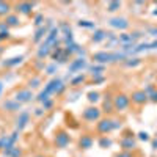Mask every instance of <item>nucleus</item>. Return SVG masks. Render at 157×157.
<instances>
[{
	"label": "nucleus",
	"mask_w": 157,
	"mask_h": 157,
	"mask_svg": "<svg viewBox=\"0 0 157 157\" xmlns=\"http://www.w3.org/2000/svg\"><path fill=\"white\" fill-rule=\"evenodd\" d=\"M126 58V54H120V52H116V54H110V52H98V54L93 55V60L94 63H112V61H120V60H124Z\"/></svg>",
	"instance_id": "1"
},
{
	"label": "nucleus",
	"mask_w": 157,
	"mask_h": 157,
	"mask_svg": "<svg viewBox=\"0 0 157 157\" xmlns=\"http://www.w3.org/2000/svg\"><path fill=\"white\" fill-rule=\"evenodd\" d=\"M120 126H121V123H118L115 120H110V118H104V120H99V123H98V132L105 135V134L112 132V130L118 129Z\"/></svg>",
	"instance_id": "2"
},
{
	"label": "nucleus",
	"mask_w": 157,
	"mask_h": 157,
	"mask_svg": "<svg viewBox=\"0 0 157 157\" xmlns=\"http://www.w3.org/2000/svg\"><path fill=\"white\" fill-rule=\"evenodd\" d=\"M129 104H130V96H127L124 93H120L113 98V105H115V110H118V112L126 110L129 107Z\"/></svg>",
	"instance_id": "3"
},
{
	"label": "nucleus",
	"mask_w": 157,
	"mask_h": 157,
	"mask_svg": "<svg viewBox=\"0 0 157 157\" xmlns=\"http://www.w3.org/2000/svg\"><path fill=\"white\" fill-rule=\"evenodd\" d=\"M55 145H57V148H66L68 145H69V141H71V137H69V134L68 132H64V130H60V132L55 135Z\"/></svg>",
	"instance_id": "4"
},
{
	"label": "nucleus",
	"mask_w": 157,
	"mask_h": 157,
	"mask_svg": "<svg viewBox=\"0 0 157 157\" xmlns=\"http://www.w3.org/2000/svg\"><path fill=\"white\" fill-rule=\"evenodd\" d=\"M83 120L86 121H99L101 120V110L96 107H88L83 110Z\"/></svg>",
	"instance_id": "5"
},
{
	"label": "nucleus",
	"mask_w": 157,
	"mask_h": 157,
	"mask_svg": "<svg viewBox=\"0 0 157 157\" xmlns=\"http://www.w3.org/2000/svg\"><path fill=\"white\" fill-rule=\"evenodd\" d=\"M130 101H132L135 105H143V104H146L149 101V98L143 90H137L132 93V96H130Z\"/></svg>",
	"instance_id": "6"
},
{
	"label": "nucleus",
	"mask_w": 157,
	"mask_h": 157,
	"mask_svg": "<svg viewBox=\"0 0 157 157\" xmlns=\"http://www.w3.org/2000/svg\"><path fill=\"white\" fill-rule=\"evenodd\" d=\"M32 98H33L32 91H30L29 88H25V90H19V91H17V93H16V98H14V101H17L19 104H25V102L32 101Z\"/></svg>",
	"instance_id": "7"
},
{
	"label": "nucleus",
	"mask_w": 157,
	"mask_h": 157,
	"mask_svg": "<svg viewBox=\"0 0 157 157\" xmlns=\"http://www.w3.org/2000/svg\"><path fill=\"white\" fill-rule=\"evenodd\" d=\"M109 24H110V27L118 29V30H126L129 27V22L124 17H113V19H110Z\"/></svg>",
	"instance_id": "8"
},
{
	"label": "nucleus",
	"mask_w": 157,
	"mask_h": 157,
	"mask_svg": "<svg viewBox=\"0 0 157 157\" xmlns=\"http://www.w3.org/2000/svg\"><path fill=\"white\" fill-rule=\"evenodd\" d=\"M61 85H63V83H61L60 78H54V80H50V82L46 85V88H44L43 91H46V93H47L49 96H50V94H55Z\"/></svg>",
	"instance_id": "9"
},
{
	"label": "nucleus",
	"mask_w": 157,
	"mask_h": 157,
	"mask_svg": "<svg viewBox=\"0 0 157 157\" xmlns=\"http://www.w3.org/2000/svg\"><path fill=\"white\" fill-rule=\"evenodd\" d=\"M121 148H123V151H132L137 148V141L134 140L132 135H126L121 140Z\"/></svg>",
	"instance_id": "10"
},
{
	"label": "nucleus",
	"mask_w": 157,
	"mask_h": 157,
	"mask_svg": "<svg viewBox=\"0 0 157 157\" xmlns=\"http://www.w3.org/2000/svg\"><path fill=\"white\" fill-rule=\"evenodd\" d=\"M29 120H30V115H29L27 112H22V113L19 115L17 121H16V130H17V132H19V130H22L25 126L29 124Z\"/></svg>",
	"instance_id": "11"
},
{
	"label": "nucleus",
	"mask_w": 157,
	"mask_h": 157,
	"mask_svg": "<svg viewBox=\"0 0 157 157\" xmlns=\"http://www.w3.org/2000/svg\"><path fill=\"white\" fill-rule=\"evenodd\" d=\"M93 137L91 135H82L80 140H78V146H80L82 149H90V148H93Z\"/></svg>",
	"instance_id": "12"
},
{
	"label": "nucleus",
	"mask_w": 157,
	"mask_h": 157,
	"mask_svg": "<svg viewBox=\"0 0 157 157\" xmlns=\"http://www.w3.org/2000/svg\"><path fill=\"white\" fill-rule=\"evenodd\" d=\"M85 60L83 58H77L74 60L71 64H69V72H77V71H80L82 68H85Z\"/></svg>",
	"instance_id": "13"
},
{
	"label": "nucleus",
	"mask_w": 157,
	"mask_h": 157,
	"mask_svg": "<svg viewBox=\"0 0 157 157\" xmlns=\"http://www.w3.org/2000/svg\"><path fill=\"white\" fill-rule=\"evenodd\" d=\"M3 155L5 157H21L22 155V151H21L19 146H11V148H8V149L3 151Z\"/></svg>",
	"instance_id": "14"
},
{
	"label": "nucleus",
	"mask_w": 157,
	"mask_h": 157,
	"mask_svg": "<svg viewBox=\"0 0 157 157\" xmlns=\"http://www.w3.org/2000/svg\"><path fill=\"white\" fill-rule=\"evenodd\" d=\"M3 109L8 112H17V110H21V104L17 101H6L3 104Z\"/></svg>",
	"instance_id": "15"
},
{
	"label": "nucleus",
	"mask_w": 157,
	"mask_h": 157,
	"mask_svg": "<svg viewBox=\"0 0 157 157\" xmlns=\"http://www.w3.org/2000/svg\"><path fill=\"white\" fill-rule=\"evenodd\" d=\"M11 146H14V145H13L10 135H2L0 137V151H5V149H8Z\"/></svg>",
	"instance_id": "16"
},
{
	"label": "nucleus",
	"mask_w": 157,
	"mask_h": 157,
	"mask_svg": "<svg viewBox=\"0 0 157 157\" xmlns=\"http://www.w3.org/2000/svg\"><path fill=\"white\" fill-rule=\"evenodd\" d=\"M32 8H33V3H29V2L17 3V10H19V13H22V14H30Z\"/></svg>",
	"instance_id": "17"
},
{
	"label": "nucleus",
	"mask_w": 157,
	"mask_h": 157,
	"mask_svg": "<svg viewBox=\"0 0 157 157\" xmlns=\"http://www.w3.org/2000/svg\"><path fill=\"white\" fill-rule=\"evenodd\" d=\"M102 110L105 112V113H112L115 110V105H113V99L110 96H105V101H104V107Z\"/></svg>",
	"instance_id": "18"
},
{
	"label": "nucleus",
	"mask_w": 157,
	"mask_h": 157,
	"mask_svg": "<svg viewBox=\"0 0 157 157\" xmlns=\"http://www.w3.org/2000/svg\"><path fill=\"white\" fill-rule=\"evenodd\" d=\"M22 60H24V57H22V55H19V57H13V58H10V60H5V61H3V66H6V68L16 66V64L22 63Z\"/></svg>",
	"instance_id": "19"
},
{
	"label": "nucleus",
	"mask_w": 157,
	"mask_h": 157,
	"mask_svg": "<svg viewBox=\"0 0 157 157\" xmlns=\"http://www.w3.org/2000/svg\"><path fill=\"white\" fill-rule=\"evenodd\" d=\"M107 38V33L104 32V30H98L94 35H93V41L94 43H101V41H104V39Z\"/></svg>",
	"instance_id": "20"
},
{
	"label": "nucleus",
	"mask_w": 157,
	"mask_h": 157,
	"mask_svg": "<svg viewBox=\"0 0 157 157\" xmlns=\"http://www.w3.org/2000/svg\"><path fill=\"white\" fill-rule=\"evenodd\" d=\"M10 10H11V5L8 2H0V16H8Z\"/></svg>",
	"instance_id": "21"
},
{
	"label": "nucleus",
	"mask_w": 157,
	"mask_h": 157,
	"mask_svg": "<svg viewBox=\"0 0 157 157\" xmlns=\"http://www.w3.org/2000/svg\"><path fill=\"white\" fill-rule=\"evenodd\" d=\"M5 24H6V25H13V27H14V25H17V24H19V17H17L16 14L6 16V21H5Z\"/></svg>",
	"instance_id": "22"
},
{
	"label": "nucleus",
	"mask_w": 157,
	"mask_h": 157,
	"mask_svg": "<svg viewBox=\"0 0 157 157\" xmlns=\"http://www.w3.org/2000/svg\"><path fill=\"white\" fill-rule=\"evenodd\" d=\"M47 33V30L44 29V27H39L38 30H36V35H35V43H38V41H41V39L44 38V35Z\"/></svg>",
	"instance_id": "23"
},
{
	"label": "nucleus",
	"mask_w": 157,
	"mask_h": 157,
	"mask_svg": "<svg viewBox=\"0 0 157 157\" xmlns=\"http://www.w3.org/2000/svg\"><path fill=\"white\" fill-rule=\"evenodd\" d=\"M49 54H50V47H49L47 44H46V46H43L41 49L38 50V57H39V58H43V57H47Z\"/></svg>",
	"instance_id": "24"
},
{
	"label": "nucleus",
	"mask_w": 157,
	"mask_h": 157,
	"mask_svg": "<svg viewBox=\"0 0 157 157\" xmlns=\"http://www.w3.org/2000/svg\"><path fill=\"white\" fill-rule=\"evenodd\" d=\"M140 63H141L140 58H130V60H126V66L127 68H135V66H138Z\"/></svg>",
	"instance_id": "25"
},
{
	"label": "nucleus",
	"mask_w": 157,
	"mask_h": 157,
	"mask_svg": "<svg viewBox=\"0 0 157 157\" xmlns=\"http://www.w3.org/2000/svg\"><path fill=\"white\" fill-rule=\"evenodd\" d=\"M99 146H101V148H110V146H112V140L107 138V137H102V138L99 140Z\"/></svg>",
	"instance_id": "26"
},
{
	"label": "nucleus",
	"mask_w": 157,
	"mask_h": 157,
	"mask_svg": "<svg viewBox=\"0 0 157 157\" xmlns=\"http://www.w3.org/2000/svg\"><path fill=\"white\" fill-rule=\"evenodd\" d=\"M83 82H85V75H83V74H80V75H77L75 78H72V80H71V85H72V86H75V85L83 83Z\"/></svg>",
	"instance_id": "27"
},
{
	"label": "nucleus",
	"mask_w": 157,
	"mask_h": 157,
	"mask_svg": "<svg viewBox=\"0 0 157 157\" xmlns=\"http://www.w3.org/2000/svg\"><path fill=\"white\" fill-rule=\"evenodd\" d=\"M146 49H149V44H146V43H143V44H140V46L134 47V50H132V54H138V52H143V50H146Z\"/></svg>",
	"instance_id": "28"
},
{
	"label": "nucleus",
	"mask_w": 157,
	"mask_h": 157,
	"mask_svg": "<svg viewBox=\"0 0 157 157\" xmlns=\"http://www.w3.org/2000/svg\"><path fill=\"white\" fill-rule=\"evenodd\" d=\"M88 101L90 102H98L99 101V93L98 91H91V93H88Z\"/></svg>",
	"instance_id": "29"
},
{
	"label": "nucleus",
	"mask_w": 157,
	"mask_h": 157,
	"mask_svg": "<svg viewBox=\"0 0 157 157\" xmlns=\"http://www.w3.org/2000/svg\"><path fill=\"white\" fill-rule=\"evenodd\" d=\"M39 83H41V78H39V77H33V78H30L29 86L30 88H36V86H39Z\"/></svg>",
	"instance_id": "30"
},
{
	"label": "nucleus",
	"mask_w": 157,
	"mask_h": 157,
	"mask_svg": "<svg viewBox=\"0 0 157 157\" xmlns=\"http://www.w3.org/2000/svg\"><path fill=\"white\" fill-rule=\"evenodd\" d=\"M120 8H121V3L120 2H110L109 3V11H112V13L116 11V10H120Z\"/></svg>",
	"instance_id": "31"
},
{
	"label": "nucleus",
	"mask_w": 157,
	"mask_h": 157,
	"mask_svg": "<svg viewBox=\"0 0 157 157\" xmlns=\"http://www.w3.org/2000/svg\"><path fill=\"white\" fill-rule=\"evenodd\" d=\"M155 90H157V88H155V85H152V83H149V85H148V86H146L145 90H143V91H145V93L148 94V98H149V94H152V93H154V91H155Z\"/></svg>",
	"instance_id": "32"
},
{
	"label": "nucleus",
	"mask_w": 157,
	"mask_h": 157,
	"mask_svg": "<svg viewBox=\"0 0 157 157\" xmlns=\"http://www.w3.org/2000/svg\"><path fill=\"white\" fill-rule=\"evenodd\" d=\"M78 25H80V27H85V29H93L94 27V24H91L90 21H80Z\"/></svg>",
	"instance_id": "33"
},
{
	"label": "nucleus",
	"mask_w": 157,
	"mask_h": 157,
	"mask_svg": "<svg viewBox=\"0 0 157 157\" xmlns=\"http://www.w3.org/2000/svg\"><path fill=\"white\" fill-rule=\"evenodd\" d=\"M138 138H140L141 141H149V140H151V137H149L148 132H140V134H138Z\"/></svg>",
	"instance_id": "34"
},
{
	"label": "nucleus",
	"mask_w": 157,
	"mask_h": 157,
	"mask_svg": "<svg viewBox=\"0 0 157 157\" xmlns=\"http://www.w3.org/2000/svg\"><path fill=\"white\" fill-rule=\"evenodd\" d=\"M52 105H54V101H52V99H47V101H44V102H43V107H44V110H49Z\"/></svg>",
	"instance_id": "35"
},
{
	"label": "nucleus",
	"mask_w": 157,
	"mask_h": 157,
	"mask_svg": "<svg viewBox=\"0 0 157 157\" xmlns=\"http://www.w3.org/2000/svg\"><path fill=\"white\" fill-rule=\"evenodd\" d=\"M115 157H134V154L130 152V151H123V152H120V154H116Z\"/></svg>",
	"instance_id": "36"
},
{
	"label": "nucleus",
	"mask_w": 157,
	"mask_h": 157,
	"mask_svg": "<svg viewBox=\"0 0 157 157\" xmlns=\"http://www.w3.org/2000/svg\"><path fill=\"white\" fill-rule=\"evenodd\" d=\"M91 71H93V74H101L104 71V66H93V68H91Z\"/></svg>",
	"instance_id": "37"
},
{
	"label": "nucleus",
	"mask_w": 157,
	"mask_h": 157,
	"mask_svg": "<svg viewBox=\"0 0 157 157\" xmlns=\"http://www.w3.org/2000/svg\"><path fill=\"white\" fill-rule=\"evenodd\" d=\"M149 101H151V102H157V90L154 91L152 94H149Z\"/></svg>",
	"instance_id": "38"
},
{
	"label": "nucleus",
	"mask_w": 157,
	"mask_h": 157,
	"mask_svg": "<svg viewBox=\"0 0 157 157\" xmlns=\"http://www.w3.org/2000/svg\"><path fill=\"white\" fill-rule=\"evenodd\" d=\"M35 24H36V25H41V24H43V16H41V14H38V16H36Z\"/></svg>",
	"instance_id": "39"
},
{
	"label": "nucleus",
	"mask_w": 157,
	"mask_h": 157,
	"mask_svg": "<svg viewBox=\"0 0 157 157\" xmlns=\"http://www.w3.org/2000/svg\"><path fill=\"white\" fill-rule=\"evenodd\" d=\"M8 36H10L8 32H0V41H2V39H6Z\"/></svg>",
	"instance_id": "40"
},
{
	"label": "nucleus",
	"mask_w": 157,
	"mask_h": 157,
	"mask_svg": "<svg viewBox=\"0 0 157 157\" xmlns=\"http://www.w3.org/2000/svg\"><path fill=\"white\" fill-rule=\"evenodd\" d=\"M55 69H57V66H55V64H52V66H49V68H47V72H49V74H54V71H55Z\"/></svg>",
	"instance_id": "41"
},
{
	"label": "nucleus",
	"mask_w": 157,
	"mask_h": 157,
	"mask_svg": "<svg viewBox=\"0 0 157 157\" xmlns=\"http://www.w3.org/2000/svg\"><path fill=\"white\" fill-rule=\"evenodd\" d=\"M0 30H2V32H8V25L3 22V24H0Z\"/></svg>",
	"instance_id": "42"
},
{
	"label": "nucleus",
	"mask_w": 157,
	"mask_h": 157,
	"mask_svg": "<svg viewBox=\"0 0 157 157\" xmlns=\"http://www.w3.org/2000/svg\"><path fill=\"white\" fill-rule=\"evenodd\" d=\"M43 113H44V109H36V112H35V115H36V116H41Z\"/></svg>",
	"instance_id": "43"
},
{
	"label": "nucleus",
	"mask_w": 157,
	"mask_h": 157,
	"mask_svg": "<svg viewBox=\"0 0 157 157\" xmlns=\"http://www.w3.org/2000/svg\"><path fill=\"white\" fill-rule=\"evenodd\" d=\"M149 49H157V41L151 43V44H149Z\"/></svg>",
	"instance_id": "44"
},
{
	"label": "nucleus",
	"mask_w": 157,
	"mask_h": 157,
	"mask_svg": "<svg viewBox=\"0 0 157 157\" xmlns=\"http://www.w3.org/2000/svg\"><path fill=\"white\" fill-rule=\"evenodd\" d=\"M149 33H151V35H154V36H157V29H151V30H149Z\"/></svg>",
	"instance_id": "45"
},
{
	"label": "nucleus",
	"mask_w": 157,
	"mask_h": 157,
	"mask_svg": "<svg viewBox=\"0 0 157 157\" xmlns=\"http://www.w3.org/2000/svg\"><path fill=\"white\" fill-rule=\"evenodd\" d=\"M152 149H157V138L152 140Z\"/></svg>",
	"instance_id": "46"
},
{
	"label": "nucleus",
	"mask_w": 157,
	"mask_h": 157,
	"mask_svg": "<svg viewBox=\"0 0 157 157\" xmlns=\"http://www.w3.org/2000/svg\"><path fill=\"white\" fill-rule=\"evenodd\" d=\"M2 91H3V82L0 80V94H2Z\"/></svg>",
	"instance_id": "47"
},
{
	"label": "nucleus",
	"mask_w": 157,
	"mask_h": 157,
	"mask_svg": "<svg viewBox=\"0 0 157 157\" xmlns=\"http://www.w3.org/2000/svg\"><path fill=\"white\" fill-rule=\"evenodd\" d=\"M152 14H154V16H157V10H154V11H152Z\"/></svg>",
	"instance_id": "48"
},
{
	"label": "nucleus",
	"mask_w": 157,
	"mask_h": 157,
	"mask_svg": "<svg viewBox=\"0 0 157 157\" xmlns=\"http://www.w3.org/2000/svg\"><path fill=\"white\" fill-rule=\"evenodd\" d=\"M38 157H44V155H38Z\"/></svg>",
	"instance_id": "49"
}]
</instances>
